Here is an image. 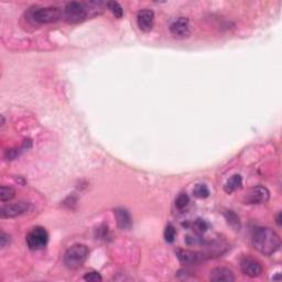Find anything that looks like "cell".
Returning a JSON list of instances; mask_svg holds the SVG:
<instances>
[{
	"label": "cell",
	"mask_w": 282,
	"mask_h": 282,
	"mask_svg": "<svg viewBox=\"0 0 282 282\" xmlns=\"http://www.w3.org/2000/svg\"><path fill=\"white\" fill-rule=\"evenodd\" d=\"M252 246L265 256H270L279 250L281 246L280 236L269 227H259L252 235Z\"/></svg>",
	"instance_id": "obj_1"
},
{
	"label": "cell",
	"mask_w": 282,
	"mask_h": 282,
	"mask_svg": "<svg viewBox=\"0 0 282 282\" xmlns=\"http://www.w3.org/2000/svg\"><path fill=\"white\" fill-rule=\"evenodd\" d=\"M88 254H90V250L87 246L83 244L73 245L64 254V265L72 270L81 268L84 262L86 261Z\"/></svg>",
	"instance_id": "obj_2"
},
{
	"label": "cell",
	"mask_w": 282,
	"mask_h": 282,
	"mask_svg": "<svg viewBox=\"0 0 282 282\" xmlns=\"http://www.w3.org/2000/svg\"><path fill=\"white\" fill-rule=\"evenodd\" d=\"M63 16V11L57 7H44L36 8L30 12V19L38 24H48L54 23L61 20Z\"/></svg>",
	"instance_id": "obj_3"
},
{
	"label": "cell",
	"mask_w": 282,
	"mask_h": 282,
	"mask_svg": "<svg viewBox=\"0 0 282 282\" xmlns=\"http://www.w3.org/2000/svg\"><path fill=\"white\" fill-rule=\"evenodd\" d=\"M64 19L68 23H80L88 17V9L86 4L82 2H68L63 11Z\"/></svg>",
	"instance_id": "obj_4"
},
{
	"label": "cell",
	"mask_w": 282,
	"mask_h": 282,
	"mask_svg": "<svg viewBox=\"0 0 282 282\" xmlns=\"http://www.w3.org/2000/svg\"><path fill=\"white\" fill-rule=\"evenodd\" d=\"M27 245L31 250H40L47 246L49 241V234L41 226L34 227L27 235Z\"/></svg>",
	"instance_id": "obj_5"
},
{
	"label": "cell",
	"mask_w": 282,
	"mask_h": 282,
	"mask_svg": "<svg viewBox=\"0 0 282 282\" xmlns=\"http://www.w3.org/2000/svg\"><path fill=\"white\" fill-rule=\"evenodd\" d=\"M270 199V192L265 186H254L246 193L244 196V203L249 205L265 204Z\"/></svg>",
	"instance_id": "obj_6"
},
{
	"label": "cell",
	"mask_w": 282,
	"mask_h": 282,
	"mask_svg": "<svg viewBox=\"0 0 282 282\" xmlns=\"http://www.w3.org/2000/svg\"><path fill=\"white\" fill-rule=\"evenodd\" d=\"M32 206L29 202L21 201L12 203V204H8L1 207V216L3 219H12V217L26 214V213L30 212Z\"/></svg>",
	"instance_id": "obj_7"
},
{
	"label": "cell",
	"mask_w": 282,
	"mask_h": 282,
	"mask_svg": "<svg viewBox=\"0 0 282 282\" xmlns=\"http://www.w3.org/2000/svg\"><path fill=\"white\" fill-rule=\"evenodd\" d=\"M240 269L242 274L250 278H256L262 274V266L260 262L250 257H244L240 260Z\"/></svg>",
	"instance_id": "obj_8"
},
{
	"label": "cell",
	"mask_w": 282,
	"mask_h": 282,
	"mask_svg": "<svg viewBox=\"0 0 282 282\" xmlns=\"http://www.w3.org/2000/svg\"><path fill=\"white\" fill-rule=\"evenodd\" d=\"M170 32L173 37L177 39H184L190 36V26L189 20L186 18H179L177 20L173 21L170 26Z\"/></svg>",
	"instance_id": "obj_9"
},
{
	"label": "cell",
	"mask_w": 282,
	"mask_h": 282,
	"mask_svg": "<svg viewBox=\"0 0 282 282\" xmlns=\"http://www.w3.org/2000/svg\"><path fill=\"white\" fill-rule=\"evenodd\" d=\"M137 24L141 31L149 32L152 30L153 24H155V13L152 10H141L138 12Z\"/></svg>",
	"instance_id": "obj_10"
},
{
	"label": "cell",
	"mask_w": 282,
	"mask_h": 282,
	"mask_svg": "<svg viewBox=\"0 0 282 282\" xmlns=\"http://www.w3.org/2000/svg\"><path fill=\"white\" fill-rule=\"evenodd\" d=\"M210 279L214 282H234L235 276L232 271L224 267H219L211 271Z\"/></svg>",
	"instance_id": "obj_11"
},
{
	"label": "cell",
	"mask_w": 282,
	"mask_h": 282,
	"mask_svg": "<svg viewBox=\"0 0 282 282\" xmlns=\"http://www.w3.org/2000/svg\"><path fill=\"white\" fill-rule=\"evenodd\" d=\"M177 258L180 259L183 264L192 265V264H199V262L205 259V255L201 254V252L196 251H190V250H177L176 251Z\"/></svg>",
	"instance_id": "obj_12"
},
{
	"label": "cell",
	"mask_w": 282,
	"mask_h": 282,
	"mask_svg": "<svg viewBox=\"0 0 282 282\" xmlns=\"http://www.w3.org/2000/svg\"><path fill=\"white\" fill-rule=\"evenodd\" d=\"M115 215L117 220V225L122 230H128L132 227V219L130 213L128 212L126 209H119L115 210Z\"/></svg>",
	"instance_id": "obj_13"
},
{
	"label": "cell",
	"mask_w": 282,
	"mask_h": 282,
	"mask_svg": "<svg viewBox=\"0 0 282 282\" xmlns=\"http://www.w3.org/2000/svg\"><path fill=\"white\" fill-rule=\"evenodd\" d=\"M242 184V179L239 174H234L230 179L227 180V182L225 183L224 185V190L226 193H230L237 191L238 189H240V186Z\"/></svg>",
	"instance_id": "obj_14"
},
{
	"label": "cell",
	"mask_w": 282,
	"mask_h": 282,
	"mask_svg": "<svg viewBox=\"0 0 282 282\" xmlns=\"http://www.w3.org/2000/svg\"><path fill=\"white\" fill-rule=\"evenodd\" d=\"M225 217L227 222H228V224L234 227L235 229H239L240 228V221H239V217L236 215V213L234 211H227L225 213Z\"/></svg>",
	"instance_id": "obj_15"
},
{
	"label": "cell",
	"mask_w": 282,
	"mask_h": 282,
	"mask_svg": "<svg viewBox=\"0 0 282 282\" xmlns=\"http://www.w3.org/2000/svg\"><path fill=\"white\" fill-rule=\"evenodd\" d=\"M14 195H16V192L10 186H1V189H0V200L1 202L10 201Z\"/></svg>",
	"instance_id": "obj_16"
},
{
	"label": "cell",
	"mask_w": 282,
	"mask_h": 282,
	"mask_svg": "<svg viewBox=\"0 0 282 282\" xmlns=\"http://www.w3.org/2000/svg\"><path fill=\"white\" fill-rule=\"evenodd\" d=\"M106 6H107L108 9H110L111 12H112L116 18L120 19V18L122 17L123 9H122V7L120 6L119 3L116 2V1H108V2L106 3Z\"/></svg>",
	"instance_id": "obj_17"
},
{
	"label": "cell",
	"mask_w": 282,
	"mask_h": 282,
	"mask_svg": "<svg viewBox=\"0 0 282 282\" xmlns=\"http://www.w3.org/2000/svg\"><path fill=\"white\" fill-rule=\"evenodd\" d=\"M193 193H194V195L199 197V199H206V197L210 196V190L205 184L195 185L194 189H193Z\"/></svg>",
	"instance_id": "obj_18"
},
{
	"label": "cell",
	"mask_w": 282,
	"mask_h": 282,
	"mask_svg": "<svg viewBox=\"0 0 282 282\" xmlns=\"http://www.w3.org/2000/svg\"><path fill=\"white\" fill-rule=\"evenodd\" d=\"M190 203V197L186 193H181V194L176 197L175 200V206L177 210H183L189 205Z\"/></svg>",
	"instance_id": "obj_19"
},
{
	"label": "cell",
	"mask_w": 282,
	"mask_h": 282,
	"mask_svg": "<svg viewBox=\"0 0 282 282\" xmlns=\"http://www.w3.org/2000/svg\"><path fill=\"white\" fill-rule=\"evenodd\" d=\"M175 237H176V229L174 228V226L169 224L165 229V239L167 242L172 244V242H174Z\"/></svg>",
	"instance_id": "obj_20"
},
{
	"label": "cell",
	"mask_w": 282,
	"mask_h": 282,
	"mask_svg": "<svg viewBox=\"0 0 282 282\" xmlns=\"http://www.w3.org/2000/svg\"><path fill=\"white\" fill-rule=\"evenodd\" d=\"M193 228L195 229V231L197 232H205L209 228V224L204 221V220H196L194 222V224H193Z\"/></svg>",
	"instance_id": "obj_21"
},
{
	"label": "cell",
	"mask_w": 282,
	"mask_h": 282,
	"mask_svg": "<svg viewBox=\"0 0 282 282\" xmlns=\"http://www.w3.org/2000/svg\"><path fill=\"white\" fill-rule=\"evenodd\" d=\"M84 280L90 282H97V281H102V277L98 272L92 271V272H87V274L84 276Z\"/></svg>",
	"instance_id": "obj_22"
},
{
	"label": "cell",
	"mask_w": 282,
	"mask_h": 282,
	"mask_svg": "<svg viewBox=\"0 0 282 282\" xmlns=\"http://www.w3.org/2000/svg\"><path fill=\"white\" fill-rule=\"evenodd\" d=\"M9 242H10V236L7 235L6 232H1V236H0V246L6 247Z\"/></svg>",
	"instance_id": "obj_23"
},
{
	"label": "cell",
	"mask_w": 282,
	"mask_h": 282,
	"mask_svg": "<svg viewBox=\"0 0 282 282\" xmlns=\"http://www.w3.org/2000/svg\"><path fill=\"white\" fill-rule=\"evenodd\" d=\"M280 219H281V213H279L278 219H277V223H278V225H279V226L281 225V221H280Z\"/></svg>",
	"instance_id": "obj_24"
}]
</instances>
